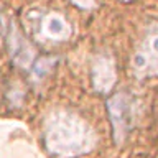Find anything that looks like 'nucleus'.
Listing matches in <instances>:
<instances>
[{"instance_id": "nucleus-1", "label": "nucleus", "mask_w": 158, "mask_h": 158, "mask_svg": "<svg viewBox=\"0 0 158 158\" xmlns=\"http://www.w3.org/2000/svg\"><path fill=\"white\" fill-rule=\"evenodd\" d=\"M43 143L49 155L56 158H74L91 152L96 138L94 130L86 120L74 112L58 110L46 120Z\"/></svg>"}, {"instance_id": "nucleus-2", "label": "nucleus", "mask_w": 158, "mask_h": 158, "mask_svg": "<svg viewBox=\"0 0 158 158\" xmlns=\"http://www.w3.org/2000/svg\"><path fill=\"white\" fill-rule=\"evenodd\" d=\"M109 115H110L114 137L117 143H122L132 127V102L127 94H115L109 99Z\"/></svg>"}, {"instance_id": "nucleus-3", "label": "nucleus", "mask_w": 158, "mask_h": 158, "mask_svg": "<svg viewBox=\"0 0 158 158\" xmlns=\"http://www.w3.org/2000/svg\"><path fill=\"white\" fill-rule=\"evenodd\" d=\"M133 69L142 76L158 74V30L150 31L132 59Z\"/></svg>"}, {"instance_id": "nucleus-4", "label": "nucleus", "mask_w": 158, "mask_h": 158, "mask_svg": "<svg viewBox=\"0 0 158 158\" xmlns=\"http://www.w3.org/2000/svg\"><path fill=\"white\" fill-rule=\"evenodd\" d=\"M35 35L49 41H64L71 36V27L59 13H43L35 25Z\"/></svg>"}, {"instance_id": "nucleus-5", "label": "nucleus", "mask_w": 158, "mask_h": 158, "mask_svg": "<svg viewBox=\"0 0 158 158\" xmlns=\"http://www.w3.org/2000/svg\"><path fill=\"white\" fill-rule=\"evenodd\" d=\"M91 77H92V87L101 94H107L114 87L117 79L114 61L109 56H104V54L96 56V59L92 61Z\"/></svg>"}, {"instance_id": "nucleus-6", "label": "nucleus", "mask_w": 158, "mask_h": 158, "mask_svg": "<svg viewBox=\"0 0 158 158\" xmlns=\"http://www.w3.org/2000/svg\"><path fill=\"white\" fill-rule=\"evenodd\" d=\"M8 49L13 63L20 68H30L35 61V49L18 28H12L8 33Z\"/></svg>"}, {"instance_id": "nucleus-7", "label": "nucleus", "mask_w": 158, "mask_h": 158, "mask_svg": "<svg viewBox=\"0 0 158 158\" xmlns=\"http://www.w3.org/2000/svg\"><path fill=\"white\" fill-rule=\"evenodd\" d=\"M71 2L81 8H91L94 5V0H71Z\"/></svg>"}, {"instance_id": "nucleus-8", "label": "nucleus", "mask_w": 158, "mask_h": 158, "mask_svg": "<svg viewBox=\"0 0 158 158\" xmlns=\"http://www.w3.org/2000/svg\"><path fill=\"white\" fill-rule=\"evenodd\" d=\"M3 33H5V23H3L2 13H0V36H3Z\"/></svg>"}]
</instances>
